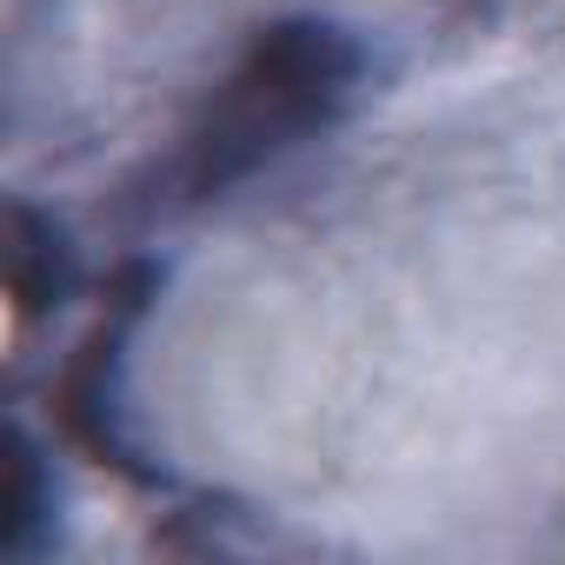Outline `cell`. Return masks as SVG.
Returning a JSON list of instances; mask_svg holds the SVG:
<instances>
[{
    "label": "cell",
    "instance_id": "6da1fadb",
    "mask_svg": "<svg viewBox=\"0 0 565 565\" xmlns=\"http://www.w3.org/2000/svg\"><path fill=\"white\" fill-rule=\"evenodd\" d=\"M360 81V47L340 28L287 21L253 41V54L233 67V81L206 100L200 127L180 147V193L220 200L226 186L253 180L259 167L287 160L313 134H327Z\"/></svg>",
    "mask_w": 565,
    "mask_h": 565
}]
</instances>
